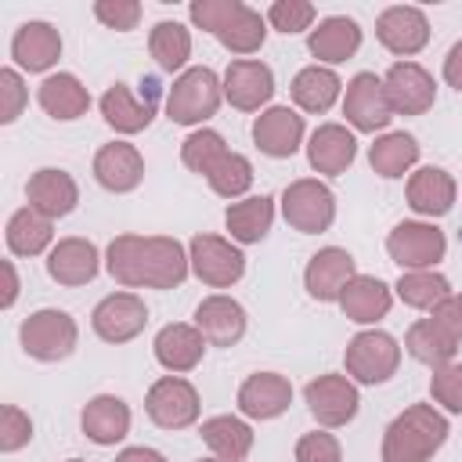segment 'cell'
Returning a JSON list of instances; mask_svg holds the SVG:
<instances>
[{
    "instance_id": "cell-1",
    "label": "cell",
    "mask_w": 462,
    "mask_h": 462,
    "mask_svg": "<svg viewBox=\"0 0 462 462\" xmlns=\"http://www.w3.org/2000/svg\"><path fill=\"white\" fill-rule=\"evenodd\" d=\"M105 267L126 289H177L188 278L191 260L170 235H116Z\"/></svg>"
},
{
    "instance_id": "cell-2",
    "label": "cell",
    "mask_w": 462,
    "mask_h": 462,
    "mask_svg": "<svg viewBox=\"0 0 462 462\" xmlns=\"http://www.w3.org/2000/svg\"><path fill=\"white\" fill-rule=\"evenodd\" d=\"M448 440V419L433 404L404 408L383 433V462H430Z\"/></svg>"
},
{
    "instance_id": "cell-3",
    "label": "cell",
    "mask_w": 462,
    "mask_h": 462,
    "mask_svg": "<svg viewBox=\"0 0 462 462\" xmlns=\"http://www.w3.org/2000/svg\"><path fill=\"white\" fill-rule=\"evenodd\" d=\"M220 101H224V83L217 79V72L206 65H195L173 79V87L166 94V116L180 126H195V123H206L209 116H217Z\"/></svg>"
},
{
    "instance_id": "cell-4",
    "label": "cell",
    "mask_w": 462,
    "mask_h": 462,
    "mask_svg": "<svg viewBox=\"0 0 462 462\" xmlns=\"http://www.w3.org/2000/svg\"><path fill=\"white\" fill-rule=\"evenodd\" d=\"M18 339H22V350L36 361H65L72 350H76V339H79V328L76 321L65 314V310H54V307H43L36 314H29L18 328Z\"/></svg>"
},
{
    "instance_id": "cell-5",
    "label": "cell",
    "mask_w": 462,
    "mask_h": 462,
    "mask_svg": "<svg viewBox=\"0 0 462 462\" xmlns=\"http://www.w3.org/2000/svg\"><path fill=\"white\" fill-rule=\"evenodd\" d=\"M282 213H285L289 227H296L303 235H318V231H328L336 220V195L328 191V184L303 177L282 191Z\"/></svg>"
},
{
    "instance_id": "cell-6",
    "label": "cell",
    "mask_w": 462,
    "mask_h": 462,
    "mask_svg": "<svg viewBox=\"0 0 462 462\" xmlns=\"http://www.w3.org/2000/svg\"><path fill=\"white\" fill-rule=\"evenodd\" d=\"M343 361H346V375H350V379H357V383H365V386H375V383H386V379L397 372V365H401V346H397L393 336L368 328V332H357V336L346 343Z\"/></svg>"
},
{
    "instance_id": "cell-7",
    "label": "cell",
    "mask_w": 462,
    "mask_h": 462,
    "mask_svg": "<svg viewBox=\"0 0 462 462\" xmlns=\"http://www.w3.org/2000/svg\"><path fill=\"white\" fill-rule=\"evenodd\" d=\"M444 231L422 220H404L386 235V253L401 271H433L437 260H444Z\"/></svg>"
},
{
    "instance_id": "cell-8",
    "label": "cell",
    "mask_w": 462,
    "mask_h": 462,
    "mask_svg": "<svg viewBox=\"0 0 462 462\" xmlns=\"http://www.w3.org/2000/svg\"><path fill=\"white\" fill-rule=\"evenodd\" d=\"M188 260L199 282L213 289H227L245 274V256L238 245H231L220 235H195L188 245Z\"/></svg>"
},
{
    "instance_id": "cell-9",
    "label": "cell",
    "mask_w": 462,
    "mask_h": 462,
    "mask_svg": "<svg viewBox=\"0 0 462 462\" xmlns=\"http://www.w3.org/2000/svg\"><path fill=\"white\" fill-rule=\"evenodd\" d=\"M144 411L162 430H188L199 419V390L180 375H162L148 386Z\"/></svg>"
},
{
    "instance_id": "cell-10",
    "label": "cell",
    "mask_w": 462,
    "mask_h": 462,
    "mask_svg": "<svg viewBox=\"0 0 462 462\" xmlns=\"http://www.w3.org/2000/svg\"><path fill=\"white\" fill-rule=\"evenodd\" d=\"M383 87H386V101L393 116H422L437 101L433 76L415 61H393L383 76Z\"/></svg>"
},
{
    "instance_id": "cell-11",
    "label": "cell",
    "mask_w": 462,
    "mask_h": 462,
    "mask_svg": "<svg viewBox=\"0 0 462 462\" xmlns=\"http://www.w3.org/2000/svg\"><path fill=\"white\" fill-rule=\"evenodd\" d=\"M303 397H307L310 415H314L321 426H332V430H336V426H346V422L357 415V404H361L354 379H350V375H336V372L310 379L307 390H303Z\"/></svg>"
},
{
    "instance_id": "cell-12",
    "label": "cell",
    "mask_w": 462,
    "mask_h": 462,
    "mask_svg": "<svg viewBox=\"0 0 462 462\" xmlns=\"http://www.w3.org/2000/svg\"><path fill=\"white\" fill-rule=\"evenodd\" d=\"M343 116L354 130L361 134H375L393 119V108L386 101V87L375 72H357L346 83V97H343Z\"/></svg>"
},
{
    "instance_id": "cell-13",
    "label": "cell",
    "mask_w": 462,
    "mask_h": 462,
    "mask_svg": "<svg viewBox=\"0 0 462 462\" xmlns=\"http://www.w3.org/2000/svg\"><path fill=\"white\" fill-rule=\"evenodd\" d=\"M90 325H94V332H97L105 343H126V339H134V336L144 332V325H148V307H144V300L134 296V292H112V296H105V300L94 307Z\"/></svg>"
},
{
    "instance_id": "cell-14",
    "label": "cell",
    "mask_w": 462,
    "mask_h": 462,
    "mask_svg": "<svg viewBox=\"0 0 462 462\" xmlns=\"http://www.w3.org/2000/svg\"><path fill=\"white\" fill-rule=\"evenodd\" d=\"M375 36H379V43H383L390 54L411 58V54H419V51L426 47V40H430V22H426V14H422L419 7L393 4V7H386V11L379 14Z\"/></svg>"
},
{
    "instance_id": "cell-15",
    "label": "cell",
    "mask_w": 462,
    "mask_h": 462,
    "mask_svg": "<svg viewBox=\"0 0 462 462\" xmlns=\"http://www.w3.org/2000/svg\"><path fill=\"white\" fill-rule=\"evenodd\" d=\"M354 278H357V271H354V256H350L346 249H339V245H325V249H318V253L307 260V271H303V285H307V292H310L314 300H321V303L339 300L343 289H346Z\"/></svg>"
},
{
    "instance_id": "cell-16",
    "label": "cell",
    "mask_w": 462,
    "mask_h": 462,
    "mask_svg": "<svg viewBox=\"0 0 462 462\" xmlns=\"http://www.w3.org/2000/svg\"><path fill=\"white\" fill-rule=\"evenodd\" d=\"M274 94V72L256 58H238L224 72V97L238 112H256Z\"/></svg>"
},
{
    "instance_id": "cell-17",
    "label": "cell",
    "mask_w": 462,
    "mask_h": 462,
    "mask_svg": "<svg viewBox=\"0 0 462 462\" xmlns=\"http://www.w3.org/2000/svg\"><path fill=\"white\" fill-rule=\"evenodd\" d=\"M253 141H256V148H260L263 155H271V159H289V155L300 148V141H303V116L292 112L289 105H274V108H267V112L256 116V123H253Z\"/></svg>"
},
{
    "instance_id": "cell-18",
    "label": "cell",
    "mask_w": 462,
    "mask_h": 462,
    "mask_svg": "<svg viewBox=\"0 0 462 462\" xmlns=\"http://www.w3.org/2000/svg\"><path fill=\"white\" fill-rule=\"evenodd\" d=\"M144 177V159L134 144L126 141H112V144H101L97 155H94V180L105 188V191H116V195H126L141 184Z\"/></svg>"
},
{
    "instance_id": "cell-19",
    "label": "cell",
    "mask_w": 462,
    "mask_h": 462,
    "mask_svg": "<svg viewBox=\"0 0 462 462\" xmlns=\"http://www.w3.org/2000/svg\"><path fill=\"white\" fill-rule=\"evenodd\" d=\"M195 328L206 336L209 346H235L245 336V310L231 296H206L195 307Z\"/></svg>"
},
{
    "instance_id": "cell-20",
    "label": "cell",
    "mask_w": 462,
    "mask_h": 462,
    "mask_svg": "<svg viewBox=\"0 0 462 462\" xmlns=\"http://www.w3.org/2000/svg\"><path fill=\"white\" fill-rule=\"evenodd\" d=\"M25 195H29V206L36 213H43L47 220H58V217H69L79 202V188L76 180L65 173V170H54V166H43L29 177L25 184Z\"/></svg>"
},
{
    "instance_id": "cell-21",
    "label": "cell",
    "mask_w": 462,
    "mask_h": 462,
    "mask_svg": "<svg viewBox=\"0 0 462 462\" xmlns=\"http://www.w3.org/2000/svg\"><path fill=\"white\" fill-rule=\"evenodd\" d=\"M101 267V256H97V245L87 242V238H61L58 245H51L47 253V274L58 282V285H87L94 282Z\"/></svg>"
},
{
    "instance_id": "cell-22",
    "label": "cell",
    "mask_w": 462,
    "mask_h": 462,
    "mask_svg": "<svg viewBox=\"0 0 462 462\" xmlns=\"http://www.w3.org/2000/svg\"><path fill=\"white\" fill-rule=\"evenodd\" d=\"M292 404V386L278 372H256L238 386V408L245 419H278Z\"/></svg>"
},
{
    "instance_id": "cell-23",
    "label": "cell",
    "mask_w": 462,
    "mask_h": 462,
    "mask_svg": "<svg viewBox=\"0 0 462 462\" xmlns=\"http://www.w3.org/2000/svg\"><path fill=\"white\" fill-rule=\"evenodd\" d=\"M11 58L25 72H47L61 58V36L51 22H25L11 40Z\"/></svg>"
},
{
    "instance_id": "cell-24",
    "label": "cell",
    "mask_w": 462,
    "mask_h": 462,
    "mask_svg": "<svg viewBox=\"0 0 462 462\" xmlns=\"http://www.w3.org/2000/svg\"><path fill=\"white\" fill-rule=\"evenodd\" d=\"M357 155V141L354 134L343 126V123H321L314 134H310V144H307V162L310 170L318 173H343Z\"/></svg>"
},
{
    "instance_id": "cell-25",
    "label": "cell",
    "mask_w": 462,
    "mask_h": 462,
    "mask_svg": "<svg viewBox=\"0 0 462 462\" xmlns=\"http://www.w3.org/2000/svg\"><path fill=\"white\" fill-rule=\"evenodd\" d=\"M455 195H458V184L440 166H422L408 177V206L419 217H444L455 206Z\"/></svg>"
},
{
    "instance_id": "cell-26",
    "label": "cell",
    "mask_w": 462,
    "mask_h": 462,
    "mask_svg": "<svg viewBox=\"0 0 462 462\" xmlns=\"http://www.w3.org/2000/svg\"><path fill=\"white\" fill-rule=\"evenodd\" d=\"M155 361L166 368V372H191L199 361H202V350L209 346L206 336L195 328V325H184V321H173L166 328H159L155 336Z\"/></svg>"
},
{
    "instance_id": "cell-27",
    "label": "cell",
    "mask_w": 462,
    "mask_h": 462,
    "mask_svg": "<svg viewBox=\"0 0 462 462\" xmlns=\"http://www.w3.org/2000/svg\"><path fill=\"white\" fill-rule=\"evenodd\" d=\"M79 422H83V433L94 444L108 448V444H119L130 433V408H126V401H119L112 393H97V397L87 401Z\"/></svg>"
},
{
    "instance_id": "cell-28",
    "label": "cell",
    "mask_w": 462,
    "mask_h": 462,
    "mask_svg": "<svg viewBox=\"0 0 462 462\" xmlns=\"http://www.w3.org/2000/svg\"><path fill=\"white\" fill-rule=\"evenodd\" d=\"M307 47H310V54H314L318 61L339 65V61H346V58L357 54V47H361V29H357L354 18L332 14V18L318 22V29H310Z\"/></svg>"
},
{
    "instance_id": "cell-29",
    "label": "cell",
    "mask_w": 462,
    "mask_h": 462,
    "mask_svg": "<svg viewBox=\"0 0 462 462\" xmlns=\"http://www.w3.org/2000/svg\"><path fill=\"white\" fill-rule=\"evenodd\" d=\"M101 116L116 134H141L155 116V101L152 97L141 101L126 83H112L101 94Z\"/></svg>"
},
{
    "instance_id": "cell-30",
    "label": "cell",
    "mask_w": 462,
    "mask_h": 462,
    "mask_svg": "<svg viewBox=\"0 0 462 462\" xmlns=\"http://www.w3.org/2000/svg\"><path fill=\"white\" fill-rule=\"evenodd\" d=\"M390 303H393L390 285L379 282V278H372V274H357V278L343 289V296H339L343 314H346L350 321H357V325H372V321L386 318Z\"/></svg>"
},
{
    "instance_id": "cell-31",
    "label": "cell",
    "mask_w": 462,
    "mask_h": 462,
    "mask_svg": "<svg viewBox=\"0 0 462 462\" xmlns=\"http://www.w3.org/2000/svg\"><path fill=\"white\" fill-rule=\"evenodd\" d=\"M36 97H40V108H43L51 119H61V123L79 119V116L90 108V94H87V87H83L72 72L47 76V79L40 83Z\"/></svg>"
},
{
    "instance_id": "cell-32",
    "label": "cell",
    "mask_w": 462,
    "mask_h": 462,
    "mask_svg": "<svg viewBox=\"0 0 462 462\" xmlns=\"http://www.w3.org/2000/svg\"><path fill=\"white\" fill-rule=\"evenodd\" d=\"M271 220H274V199L271 195H249L242 202H231L227 213H224V224L231 231V238L242 242V245L260 242L271 231Z\"/></svg>"
},
{
    "instance_id": "cell-33",
    "label": "cell",
    "mask_w": 462,
    "mask_h": 462,
    "mask_svg": "<svg viewBox=\"0 0 462 462\" xmlns=\"http://www.w3.org/2000/svg\"><path fill=\"white\" fill-rule=\"evenodd\" d=\"M4 238H7V249L14 256H40L54 242V220L36 213L32 206H22L18 213H11Z\"/></svg>"
},
{
    "instance_id": "cell-34",
    "label": "cell",
    "mask_w": 462,
    "mask_h": 462,
    "mask_svg": "<svg viewBox=\"0 0 462 462\" xmlns=\"http://www.w3.org/2000/svg\"><path fill=\"white\" fill-rule=\"evenodd\" d=\"M339 87H343V83H339V76H336L332 69H325V65H307V69H300L296 79H292V101H296L303 112L321 116V112H328V108L336 105Z\"/></svg>"
},
{
    "instance_id": "cell-35",
    "label": "cell",
    "mask_w": 462,
    "mask_h": 462,
    "mask_svg": "<svg viewBox=\"0 0 462 462\" xmlns=\"http://www.w3.org/2000/svg\"><path fill=\"white\" fill-rule=\"evenodd\" d=\"M202 440L217 458L242 462L253 451V430L235 415H213L202 422Z\"/></svg>"
},
{
    "instance_id": "cell-36",
    "label": "cell",
    "mask_w": 462,
    "mask_h": 462,
    "mask_svg": "<svg viewBox=\"0 0 462 462\" xmlns=\"http://www.w3.org/2000/svg\"><path fill=\"white\" fill-rule=\"evenodd\" d=\"M404 346H408V354H411L415 361H422V365H430V368L451 365V361H455V350H458V343H455L433 318L415 321V325L408 328V336H404Z\"/></svg>"
},
{
    "instance_id": "cell-37",
    "label": "cell",
    "mask_w": 462,
    "mask_h": 462,
    "mask_svg": "<svg viewBox=\"0 0 462 462\" xmlns=\"http://www.w3.org/2000/svg\"><path fill=\"white\" fill-rule=\"evenodd\" d=\"M419 159V144L411 134L397 130V134H383L372 148H368V162L379 177H404Z\"/></svg>"
},
{
    "instance_id": "cell-38",
    "label": "cell",
    "mask_w": 462,
    "mask_h": 462,
    "mask_svg": "<svg viewBox=\"0 0 462 462\" xmlns=\"http://www.w3.org/2000/svg\"><path fill=\"white\" fill-rule=\"evenodd\" d=\"M148 51L159 69L177 72L191 58V32L180 22H155V29L148 32Z\"/></svg>"
},
{
    "instance_id": "cell-39",
    "label": "cell",
    "mask_w": 462,
    "mask_h": 462,
    "mask_svg": "<svg viewBox=\"0 0 462 462\" xmlns=\"http://www.w3.org/2000/svg\"><path fill=\"white\" fill-rule=\"evenodd\" d=\"M393 289H397V296H401L408 307H415V310H437V307L451 296L448 278L437 274V271H404Z\"/></svg>"
},
{
    "instance_id": "cell-40",
    "label": "cell",
    "mask_w": 462,
    "mask_h": 462,
    "mask_svg": "<svg viewBox=\"0 0 462 462\" xmlns=\"http://www.w3.org/2000/svg\"><path fill=\"white\" fill-rule=\"evenodd\" d=\"M263 36H267V22L260 18V11H253L249 4L238 7V14L217 32V40L231 51V54H253L263 47Z\"/></svg>"
},
{
    "instance_id": "cell-41",
    "label": "cell",
    "mask_w": 462,
    "mask_h": 462,
    "mask_svg": "<svg viewBox=\"0 0 462 462\" xmlns=\"http://www.w3.org/2000/svg\"><path fill=\"white\" fill-rule=\"evenodd\" d=\"M231 148L224 144V137L217 134V130H195V134H188L184 137V144H180V159H184V166L191 170V173H202V177H209V170L227 155Z\"/></svg>"
},
{
    "instance_id": "cell-42",
    "label": "cell",
    "mask_w": 462,
    "mask_h": 462,
    "mask_svg": "<svg viewBox=\"0 0 462 462\" xmlns=\"http://www.w3.org/2000/svg\"><path fill=\"white\" fill-rule=\"evenodd\" d=\"M206 180H209V188H213L217 195L238 199V195H245L249 184H253V162H249L245 155H238V152H227V155L209 170Z\"/></svg>"
},
{
    "instance_id": "cell-43",
    "label": "cell",
    "mask_w": 462,
    "mask_h": 462,
    "mask_svg": "<svg viewBox=\"0 0 462 462\" xmlns=\"http://www.w3.org/2000/svg\"><path fill=\"white\" fill-rule=\"evenodd\" d=\"M267 22H271L278 32H285V36L303 32V29H310V22H314V4H307V0H274V4L267 7Z\"/></svg>"
},
{
    "instance_id": "cell-44",
    "label": "cell",
    "mask_w": 462,
    "mask_h": 462,
    "mask_svg": "<svg viewBox=\"0 0 462 462\" xmlns=\"http://www.w3.org/2000/svg\"><path fill=\"white\" fill-rule=\"evenodd\" d=\"M430 393H433L437 404H444L448 411L462 415V365L451 361V365H444V368H433Z\"/></svg>"
},
{
    "instance_id": "cell-45",
    "label": "cell",
    "mask_w": 462,
    "mask_h": 462,
    "mask_svg": "<svg viewBox=\"0 0 462 462\" xmlns=\"http://www.w3.org/2000/svg\"><path fill=\"white\" fill-rule=\"evenodd\" d=\"M238 7H242V0H195L191 7H188V14H191V22L199 25V29H206V32H220L235 14H238Z\"/></svg>"
},
{
    "instance_id": "cell-46",
    "label": "cell",
    "mask_w": 462,
    "mask_h": 462,
    "mask_svg": "<svg viewBox=\"0 0 462 462\" xmlns=\"http://www.w3.org/2000/svg\"><path fill=\"white\" fill-rule=\"evenodd\" d=\"M32 440V419L18 404H4L0 411V451H18Z\"/></svg>"
},
{
    "instance_id": "cell-47",
    "label": "cell",
    "mask_w": 462,
    "mask_h": 462,
    "mask_svg": "<svg viewBox=\"0 0 462 462\" xmlns=\"http://www.w3.org/2000/svg\"><path fill=\"white\" fill-rule=\"evenodd\" d=\"M94 18L101 25H108V29L126 32V29H134L141 22V4L137 0H97L94 4Z\"/></svg>"
},
{
    "instance_id": "cell-48",
    "label": "cell",
    "mask_w": 462,
    "mask_h": 462,
    "mask_svg": "<svg viewBox=\"0 0 462 462\" xmlns=\"http://www.w3.org/2000/svg\"><path fill=\"white\" fill-rule=\"evenodd\" d=\"M29 94L18 76V69H0V123H14L25 108Z\"/></svg>"
},
{
    "instance_id": "cell-49",
    "label": "cell",
    "mask_w": 462,
    "mask_h": 462,
    "mask_svg": "<svg viewBox=\"0 0 462 462\" xmlns=\"http://www.w3.org/2000/svg\"><path fill=\"white\" fill-rule=\"evenodd\" d=\"M296 462H343L339 440L332 433H303L296 440Z\"/></svg>"
},
{
    "instance_id": "cell-50",
    "label": "cell",
    "mask_w": 462,
    "mask_h": 462,
    "mask_svg": "<svg viewBox=\"0 0 462 462\" xmlns=\"http://www.w3.org/2000/svg\"><path fill=\"white\" fill-rule=\"evenodd\" d=\"M433 321H437L455 343H462V292H451V296L433 310Z\"/></svg>"
},
{
    "instance_id": "cell-51",
    "label": "cell",
    "mask_w": 462,
    "mask_h": 462,
    "mask_svg": "<svg viewBox=\"0 0 462 462\" xmlns=\"http://www.w3.org/2000/svg\"><path fill=\"white\" fill-rule=\"evenodd\" d=\"M444 83L448 87H455V90H462V40L448 51V58H444Z\"/></svg>"
},
{
    "instance_id": "cell-52",
    "label": "cell",
    "mask_w": 462,
    "mask_h": 462,
    "mask_svg": "<svg viewBox=\"0 0 462 462\" xmlns=\"http://www.w3.org/2000/svg\"><path fill=\"white\" fill-rule=\"evenodd\" d=\"M0 267H4V278H7V289H4L0 307H14V300H18V274H14V263H11V260H4Z\"/></svg>"
},
{
    "instance_id": "cell-53",
    "label": "cell",
    "mask_w": 462,
    "mask_h": 462,
    "mask_svg": "<svg viewBox=\"0 0 462 462\" xmlns=\"http://www.w3.org/2000/svg\"><path fill=\"white\" fill-rule=\"evenodd\" d=\"M116 462H166V458L152 448H126V451L116 455Z\"/></svg>"
},
{
    "instance_id": "cell-54",
    "label": "cell",
    "mask_w": 462,
    "mask_h": 462,
    "mask_svg": "<svg viewBox=\"0 0 462 462\" xmlns=\"http://www.w3.org/2000/svg\"><path fill=\"white\" fill-rule=\"evenodd\" d=\"M199 462H227V458H199Z\"/></svg>"
},
{
    "instance_id": "cell-55",
    "label": "cell",
    "mask_w": 462,
    "mask_h": 462,
    "mask_svg": "<svg viewBox=\"0 0 462 462\" xmlns=\"http://www.w3.org/2000/svg\"><path fill=\"white\" fill-rule=\"evenodd\" d=\"M69 462H83V458H69Z\"/></svg>"
}]
</instances>
